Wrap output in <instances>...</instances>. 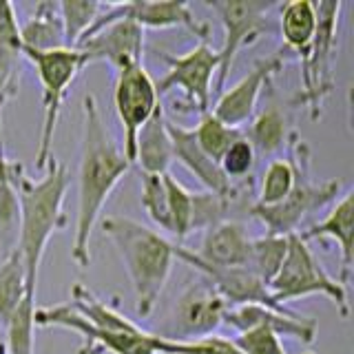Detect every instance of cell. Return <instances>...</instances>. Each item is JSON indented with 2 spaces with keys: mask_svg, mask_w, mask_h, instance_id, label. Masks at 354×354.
<instances>
[{
  "mask_svg": "<svg viewBox=\"0 0 354 354\" xmlns=\"http://www.w3.org/2000/svg\"><path fill=\"white\" fill-rule=\"evenodd\" d=\"M82 115V153L80 173H77V215L71 259L80 268H86L91 263V252H88L91 232L106 199L129 173L131 164L106 129L93 95H84Z\"/></svg>",
  "mask_w": 354,
  "mask_h": 354,
  "instance_id": "cell-1",
  "label": "cell"
},
{
  "mask_svg": "<svg viewBox=\"0 0 354 354\" xmlns=\"http://www.w3.org/2000/svg\"><path fill=\"white\" fill-rule=\"evenodd\" d=\"M47 175L33 182L22 175L16 184L18 193V246L27 277V295L36 297L38 270L53 232L66 228L69 219L64 215V197L69 191L71 177L66 166L51 160Z\"/></svg>",
  "mask_w": 354,
  "mask_h": 354,
  "instance_id": "cell-2",
  "label": "cell"
},
{
  "mask_svg": "<svg viewBox=\"0 0 354 354\" xmlns=\"http://www.w3.org/2000/svg\"><path fill=\"white\" fill-rule=\"evenodd\" d=\"M104 237L111 239L118 254L127 266L129 279L136 292V310L142 319L153 315L164 286L173 270V246L160 232L131 217L111 215L100 221Z\"/></svg>",
  "mask_w": 354,
  "mask_h": 354,
  "instance_id": "cell-3",
  "label": "cell"
},
{
  "mask_svg": "<svg viewBox=\"0 0 354 354\" xmlns=\"http://www.w3.org/2000/svg\"><path fill=\"white\" fill-rule=\"evenodd\" d=\"M25 60L31 62L42 84V129L36 153V169L44 171L53 160V136L62 113V104L69 93V86L84 66L88 64L86 53L80 49H53V51H29Z\"/></svg>",
  "mask_w": 354,
  "mask_h": 354,
  "instance_id": "cell-4",
  "label": "cell"
},
{
  "mask_svg": "<svg viewBox=\"0 0 354 354\" xmlns=\"http://www.w3.org/2000/svg\"><path fill=\"white\" fill-rule=\"evenodd\" d=\"M268 292L279 308L301 297L326 295L337 306L341 317L350 315L348 290L324 270V266L319 263L315 252L308 248V241L299 237V232L288 237L286 257L277 274L272 277V281L268 283Z\"/></svg>",
  "mask_w": 354,
  "mask_h": 354,
  "instance_id": "cell-5",
  "label": "cell"
},
{
  "mask_svg": "<svg viewBox=\"0 0 354 354\" xmlns=\"http://www.w3.org/2000/svg\"><path fill=\"white\" fill-rule=\"evenodd\" d=\"M36 326H58L73 330L82 337V346L77 354H171L173 341L164 339L155 332H111L91 326L80 315H75L69 306L40 308L33 315Z\"/></svg>",
  "mask_w": 354,
  "mask_h": 354,
  "instance_id": "cell-6",
  "label": "cell"
},
{
  "mask_svg": "<svg viewBox=\"0 0 354 354\" xmlns=\"http://www.w3.org/2000/svg\"><path fill=\"white\" fill-rule=\"evenodd\" d=\"M339 0L317 3V31L308 58L301 62V93L297 95V104H304L310 111V118L319 120L321 104L335 88L332 66L337 58L339 42Z\"/></svg>",
  "mask_w": 354,
  "mask_h": 354,
  "instance_id": "cell-7",
  "label": "cell"
},
{
  "mask_svg": "<svg viewBox=\"0 0 354 354\" xmlns=\"http://www.w3.org/2000/svg\"><path fill=\"white\" fill-rule=\"evenodd\" d=\"M75 49L84 51L88 62H109L118 73L131 64H142L144 29L124 16L122 3H104V9L75 44Z\"/></svg>",
  "mask_w": 354,
  "mask_h": 354,
  "instance_id": "cell-8",
  "label": "cell"
},
{
  "mask_svg": "<svg viewBox=\"0 0 354 354\" xmlns=\"http://www.w3.org/2000/svg\"><path fill=\"white\" fill-rule=\"evenodd\" d=\"M206 7L219 18L221 27H224V42L217 49L219 69H217V88L215 91H224L226 80L232 71L237 53L261 38L268 25V14L277 7L274 3H266V0H208Z\"/></svg>",
  "mask_w": 354,
  "mask_h": 354,
  "instance_id": "cell-9",
  "label": "cell"
},
{
  "mask_svg": "<svg viewBox=\"0 0 354 354\" xmlns=\"http://www.w3.org/2000/svg\"><path fill=\"white\" fill-rule=\"evenodd\" d=\"M164 62L169 64V71L162 80L155 84L158 95L162 100L164 93H171L180 88L184 93V102H177L175 109L188 104L191 113H206L210 111V95H213V80L219 69L217 49L208 44V40L195 44L184 55H164Z\"/></svg>",
  "mask_w": 354,
  "mask_h": 354,
  "instance_id": "cell-10",
  "label": "cell"
},
{
  "mask_svg": "<svg viewBox=\"0 0 354 354\" xmlns=\"http://www.w3.org/2000/svg\"><path fill=\"white\" fill-rule=\"evenodd\" d=\"M339 191H341L339 180L313 184L304 171L299 175V180L290 191V195H288L283 202L274 204V206L250 204L248 215L261 221V226L266 228V235L290 237L295 232H299L297 230L299 224H301L310 213H315V210L328 206L330 202H335Z\"/></svg>",
  "mask_w": 354,
  "mask_h": 354,
  "instance_id": "cell-11",
  "label": "cell"
},
{
  "mask_svg": "<svg viewBox=\"0 0 354 354\" xmlns=\"http://www.w3.org/2000/svg\"><path fill=\"white\" fill-rule=\"evenodd\" d=\"M113 104L122 124V133H124L122 153H124L129 164H133L136 162L138 133L151 120L155 109L162 104L153 77L144 69V64H131L115 73Z\"/></svg>",
  "mask_w": 354,
  "mask_h": 354,
  "instance_id": "cell-12",
  "label": "cell"
},
{
  "mask_svg": "<svg viewBox=\"0 0 354 354\" xmlns=\"http://www.w3.org/2000/svg\"><path fill=\"white\" fill-rule=\"evenodd\" d=\"M228 308L230 306L224 301V297L206 279L191 283L177 299L169 330L162 337L171 341H197L213 337L215 330L224 324Z\"/></svg>",
  "mask_w": 354,
  "mask_h": 354,
  "instance_id": "cell-13",
  "label": "cell"
},
{
  "mask_svg": "<svg viewBox=\"0 0 354 354\" xmlns=\"http://www.w3.org/2000/svg\"><path fill=\"white\" fill-rule=\"evenodd\" d=\"M175 259L186 261L191 268L199 270L204 279L215 288V290L224 297V301L230 308L237 306H266L270 310H286L279 308L268 292L266 286L257 274L248 270L246 266H235V268H217V266L204 263L197 257L195 250H186L184 246H173Z\"/></svg>",
  "mask_w": 354,
  "mask_h": 354,
  "instance_id": "cell-14",
  "label": "cell"
},
{
  "mask_svg": "<svg viewBox=\"0 0 354 354\" xmlns=\"http://www.w3.org/2000/svg\"><path fill=\"white\" fill-rule=\"evenodd\" d=\"M286 58H288V53L279 49V51H274L270 58L259 60L239 82H235L230 88H226V91H221L215 106L210 109L213 115L224 122L226 127L241 129V124H246L254 115L261 91L270 84L272 75H277L283 69Z\"/></svg>",
  "mask_w": 354,
  "mask_h": 354,
  "instance_id": "cell-15",
  "label": "cell"
},
{
  "mask_svg": "<svg viewBox=\"0 0 354 354\" xmlns=\"http://www.w3.org/2000/svg\"><path fill=\"white\" fill-rule=\"evenodd\" d=\"M224 324L237 332H246L252 328H270L274 335L290 337L301 343H313L317 337V321L315 319L288 313V310H270L266 306L228 308Z\"/></svg>",
  "mask_w": 354,
  "mask_h": 354,
  "instance_id": "cell-16",
  "label": "cell"
},
{
  "mask_svg": "<svg viewBox=\"0 0 354 354\" xmlns=\"http://www.w3.org/2000/svg\"><path fill=\"white\" fill-rule=\"evenodd\" d=\"M299 237L304 241L310 239H335L341 250V274L339 283L346 288L352 279V268H354V193L343 195L337 206L330 210L324 221H317L308 230L299 232Z\"/></svg>",
  "mask_w": 354,
  "mask_h": 354,
  "instance_id": "cell-17",
  "label": "cell"
},
{
  "mask_svg": "<svg viewBox=\"0 0 354 354\" xmlns=\"http://www.w3.org/2000/svg\"><path fill=\"white\" fill-rule=\"evenodd\" d=\"M166 131H169L171 147H173V160H180L188 171H191L199 182H202L208 193L215 195H232L235 182L221 173L219 164L213 162L208 155L197 147L193 129H184L175 122L166 120Z\"/></svg>",
  "mask_w": 354,
  "mask_h": 354,
  "instance_id": "cell-18",
  "label": "cell"
},
{
  "mask_svg": "<svg viewBox=\"0 0 354 354\" xmlns=\"http://www.w3.org/2000/svg\"><path fill=\"white\" fill-rule=\"evenodd\" d=\"M22 60H25V47L20 40L16 9L11 3L0 0V113L18 93ZM0 140H3V129H0Z\"/></svg>",
  "mask_w": 354,
  "mask_h": 354,
  "instance_id": "cell-19",
  "label": "cell"
},
{
  "mask_svg": "<svg viewBox=\"0 0 354 354\" xmlns=\"http://www.w3.org/2000/svg\"><path fill=\"white\" fill-rule=\"evenodd\" d=\"M250 243L252 239L248 237L246 228L237 221L226 219L204 232L202 248L195 254L204 263L217 266V268H235V266H248Z\"/></svg>",
  "mask_w": 354,
  "mask_h": 354,
  "instance_id": "cell-20",
  "label": "cell"
},
{
  "mask_svg": "<svg viewBox=\"0 0 354 354\" xmlns=\"http://www.w3.org/2000/svg\"><path fill=\"white\" fill-rule=\"evenodd\" d=\"M124 16L138 22L142 29H171L186 27L191 29L199 42L208 40V25L199 22L186 3H149V0H136V3H122Z\"/></svg>",
  "mask_w": 354,
  "mask_h": 354,
  "instance_id": "cell-21",
  "label": "cell"
},
{
  "mask_svg": "<svg viewBox=\"0 0 354 354\" xmlns=\"http://www.w3.org/2000/svg\"><path fill=\"white\" fill-rule=\"evenodd\" d=\"M166 113L160 104L155 109L151 120L140 129L136 138V162L140 166V173L147 175H164L169 173V166L173 164V147L169 131H166Z\"/></svg>",
  "mask_w": 354,
  "mask_h": 354,
  "instance_id": "cell-22",
  "label": "cell"
},
{
  "mask_svg": "<svg viewBox=\"0 0 354 354\" xmlns=\"http://www.w3.org/2000/svg\"><path fill=\"white\" fill-rule=\"evenodd\" d=\"M317 31V3L313 0H290L279 5V33L286 53H297L306 60Z\"/></svg>",
  "mask_w": 354,
  "mask_h": 354,
  "instance_id": "cell-23",
  "label": "cell"
},
{
  "mask_svg": "<svg viewBox=\"0 0 354 354\" xmlns=\"http://www.w3.org/2000/svg\"><path fill=\"white\" fill-rule=\"evenodd\" d=\"M22 47L29 51H53L66 47L58 3H38L31 18L20 27Z\"/></svg>",
  "mask_w": 354,
  "mask_h": 354,
  "instance_id": "cell-24",
  "label": "cell"
},
{
  "mask_svg": "<svg viewBox=\"0 0 354 354\" xmlns=\"http://www.w3.org/2000/svg\"><path fill=\"white\" fill-rule=\"evenodd\" d=\"M75 315H80L95 328L111 330V332H140L142 328L127 319L113 306H109L104 299L95 297L86 286L75 283L71 288V301L66 304Z\"/></svg>",
  "mask_w": 354,
  "mask_h": 354,
  "instance_id": "cell-25",
  "label": "cell"
},
{
  "mask_svg": "<svg viewBox=\"0 0 354 354\" xmlns=\"http://www.w3.org/2000/svg\"><path fill=\"white\" fill-rule=\"evenodd\" d=\"M243 136L252 144L254 153L272 155L286 147L292 133L288 131V120L283 115V111L277 104H270V106H266L259 115L252 118L250 129L243 133Z\"/></svg>",
  "mask_w": 354,
  "mask_h": 354,
  "instance_id": "cell-26",
  "label": "cell"
},
{
  "mask_svg": "<svg viewBox=\"0 0 354 354\" xmlns=\"http://www.w3.org/2000/svg\"><path fill=\"white\" fill-rule=\"evenodd\" d=\"M299 160L301 158H295V153H292L288 160H272L268 166H266L263 177H261V186H259V197L254 204L274 206V204L283 202L295 188L299 175L306 171V164Z\"/></svg>",
  "mask_w": 354,
  "mask_h": 354,
  "instance_id": "cell-27",
  "label": "cell"
},
{
  "mask_svg": "<svg viewBox=\"0 0 354 354\" xmlns=\"http://www.w3.org/2000/svg\"><path fill=\"white\" fill-rule=\"evenodd\" d=\"M25 297H29L25 266H22L20 252L14 248L0 263V324H7Z\"/></svg>",
  "mask_w": 354,
  "mask_h": 354,
  "instance_id": "cell-28",
  "label": "cell"
},
{
  "mask_svg": "<svg viewBox=\"0 0 354 354\" xmlns=\"http://www.w3.org/2000/svg\"><path fill=\"white\" fill-rule=\"evenodd\" d=\"M193 136H195L197 147L202 149L210 160L219 164L221 155L226 153V149L232 142L243 136V131L226 127L224 122L213 115V111H206V113L199 115L197 127L193 129Z\"/></svg>",
  "mask_w": 354,
  "mask_h": 354,
  "instance_id": "cell-29",
  "label": "cell"
},
{
  "mask_svg": "<svg viewBox=\"0 0 354 354\" xmlns=\"http://www.w3.org/2000/svg\"><path fill=\"white\" fill-rule=\"evenodd\" d=\"M102 9L104 3H93V0H62V3H58L66 47L75 49V44L91 29Z\"/></svg>",
  "mask_w": 354,
  "mask_h": 354,
  "instance_id": "cell-30",
  "label": "cell"
},
{
  "mask_svg": "<svg viewBox=\"0 0 354 354\" xmlns=\"http://www.w3.org/2000/svg\"><path fill=\"white\" fill-rule=\"evenodd\" d=\"M286 250H288V237L263 235V237L252 239L246 268L252 270L266 286H268L272 281V277L277 274V270H279V266L286 257Z\"/></svg>",
  "mask_w": 354,
  "mask_h": 354,
  "instance_id": "cell-31",
  "label": "cell"
},
{
  "mask_svg": "<svg viewBox=\"0 0 354 354\" xmlns=\"http://www.w3.org/2000/svg\"><path fill=\"white\" fill-rule=\"evenodd\" d=\"M164 186L169 199L171 235H175L177 241H184L193 232V193L171 173H164Z\"/></svg>",
  "mask_w": 354,
  "mask_h": 354,
  "instance_id": "cell-32",
  "label": "cell"
},
{
  "mask_svg": "<svg viewBox=\"0 0 354 354\" xmlns=\"http://www.w3.org/2000/svg\"><path fill=\"white\" fill-rule=\"evenodd\" d=\"M33 315H36V299L25 297L16 308V313L5 324L7 350L5 354H33Z\"/></svg>",
  "mask_w": 354,
  "mask_h": 354,
  "instance_id": "cell-33",
  "label": "cell"
},
{
  "mask_svg": "<svg viewBox=\"0 0 354 354\" xmlns=\"http://www.w3.org/2000/svg\"><path fill=\"white\" fill-rule=\"evenodd\" d=\"M140 202L144 213L155 226L171 232V217H169V199H166L164 175H147L142 173V195Z\"/></svg>",
  "mask_w": 354,
  "mask_h": 354,
  "instance_id": "cell-34",
  "label": "cell"
},
{
  "mask_svg": "<svg viewBox=\"0 0 354 354\" xmlns=\"http://www.w3.org/2000/svg\"><path fill=\"white\" fill-rule=\"evenodd\" d=\"M254 155L257 153H254L248 138L241 136L230 144L224 155H221L219 169L230 182L232 180H246V177H250V171L254 166Z\"/></svg>",
  "mask_w": 354,
  "mask_h": 354,
  "instance_id": "cell-35",
  "label": "cell"
},
{
  "mask_svg": "<svg viewBox=\"0 0 354 354\" xmlns=\"http://www.w3.org/2000/svg\"><path fill=\"white\" fill-rule=\"evenodd\" d=\"M230 341L241 354H286L281 346V337L274 335L270 328H252L246 332H239Z\"/></svg>",
  "mask_w": 354,
  "mask_h": 354,
  "instance_id": "cell-36",
  "label": "cell"
},
{
  "mask_svg": "<svg viewBox=\"0 0 354 354\" xmlns=\"http://www.w3.org/2000/svg\"><path fill=\"white\" fill-rule=\"evenodd\" d=\"M18 224V193L16 184L0 186V232H7Z\"/></svg>",
  "mask_w": 354,
  "mask_h": 354,
  "instance_id": "cell-37",
  "label": "cell"
},
{
  "mask_svg": "<svg viewBox=\"0 0 354 354\" xmlns=\"http://www.w3.org/2000/svg\"><path fill=\"white\" fill-rule=\"evenodd\" d=\"M22 175H25L22 164L16 160H9L5 149H0V186L3 184H18V180Z\"/></svg>",
  "mask_w": 354,
  "mask_h": 354,
  "instance_id": "cell-38",
  "label": "cell"
}]
</instances>
